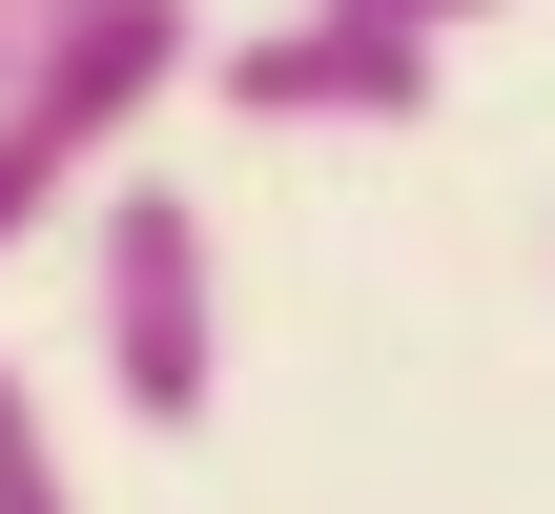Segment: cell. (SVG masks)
<instances>
[{
	"label": "cell",
	"instance_id": "8992f818",
	"mask_svg": "<svg viewBox=\"0 0 555 514\" xmlns=\"http://www.w3.org/2000/svg\"><path fill=\"white\" fill-rule=\"evenodd\" d=\"M41 41H62V0H0V82H21V62H41Z\"/></svg>",
	"mask_w": 555,
	"mask_h": 514
},
{
	"label": "cell",
	"instance_id": "3957f363",
	"mask_svg": "<svg viewBox=\"0 0 555 514\" xmlns=\"http://www.w3.org/2000/svg\"><path fill=\"white\" fill-rule=\"evenodd\" d=\"M227 124H433V41H391V21H247L227 41Z\"/></svg>",
	"mask_w": 555,
	"mask_h": 514
},
{
	"label": "cell",
	"instance_id": "5b68a950",
	"mask_svg": "<svg viewBox=\"0 0 555 514\" xmlns=\"http://www.w3.org/2000/svg\"><path fill=\"white\" fill-rule=\"evenodd\" d=\"M330 21H391V41H433V62H453V41H474L494 0H330Z\"/></svg>",
	"mask_w": 555,
	"mask_h": 514
},
{
	"label": "cell",
	"instance_id": "277c9868",
	"mask_svg": "<svg viewBox=\"0 0 555 514\" xmlns=\"http://www.w3.org/2000/svg\"><path fill=\"white\" fill-rule=\"evenodd\" d=\"M0 514H82V494H62V412H41L21 371H0Z\"/></svg>",
	"mask_w": 555,
	"mask_h": 514
},
{
	"label": "cell",
	"instance_id": "7a4b0ae2",
	"mask_svg": "<svg viewBox=\"0 0 555 514\" xmlns=\"http://www.w3.org/2000/svg\"><path fill=\"white\" fill-rule=\"evenodd\" d=\"M82 330H103V391L144 433H206L227 412V268H206V206L165 165H103L82 185Z\"/></svg>",
	"mask_w": 555,
	"mask_h": 514
},
{
	"label": "cell",
	"instance_id": "6da1fadb",
	"mask_svg": "<svg viewBox=\"0 0 555 514\" xmlns=\"http://www.w3.org/2000/svg\"><path fill=\"white\" fill-rule=\"evenodd\" d=\"M206 82V0H62V41L0 82V268L62 247V206Z\"/></svg>",
	"mask_w": 555,
	"mask_h": 514
}]
</instances>
